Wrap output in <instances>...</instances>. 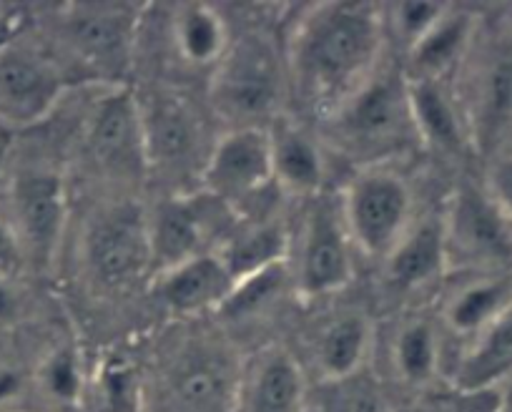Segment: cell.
I'll return each mask as SVG.
<instances>
[{
  "mask_svg": "<svg viewBox=\"0 0 512 412\" xmlns=\"http://www.w3.org/2000/svg\"><path fill=\"white\" fill-rule=\"evenodd\" d=\"M384 8L364 0L309 6L289 33L287 78L294 96L327 119L382 66Z\"/></svg>",
  "mask_w": 512,
  "mask_h": 412,
  "instance_id": "6da1fadb",
  "label": "cell"
},
{
  "mask_svg": "<svg viewBox=\"0 0 512 412\" xmlns=\"http://www.w3.org/2000/svg\"><path fill=\"white\" fill-rule=\"evenodd\" d=\"M327 134L342 154L362 166H382L390 156L420 144L405 68L379 66L354 96L327 116Z\"/></svg>",
  "mask_w": 512,
  "mask_h": 412,
  "instance_id": "7a4b0ae2",
  "label": "cell"
},
{
  "mask_svg": "<svg viewBox=\"0 0 512 412\" xmlns=\"http://www.w3.org/2000/svg\"><path fill=\"white\" fill-rule=\"evenodd\" d=\"M289 88L287 61L269 36L259 31L231 38L209 78L214 114L229 129H267L282 116Z\"/></svg>",
  "mask_w": 512,
  "mask_h": 412,
  "instance_id": "3957f363",
  "label": "cell"
},
{
  "mask_svg": "<svg viewBox=\"0 0 512 412\" xmlns=\"http://www.w3.org/2000/svg\"><path fill=\"white\" fill-rule=\"evenodd\" d=\"M342 217L354 249L372 259H387L412 222V191L390 166H362L344 186Z\"/></svg>",
  "mask_w": 512,
  "mask_h": 412,
  "instance_id": "277c9868",
  "label": "cell"
},
{
  "mask_svg": "<svg viewBox=\"0 0 512 412\" xmlns=\"http://www.w3.org/2000/svg\"><path fill=\"white\" fill-rule=\"evenodd\" d=\"M154 277L189 259L211 254L229 239L239 217L231 206L199 189L171 194L146 212Z\"/></svg>",
  "mask_w": 512,
  "mask_h": 412,
  "instance_id": "5b68a950",
  "label": "cell"
},
{
  "mask_svg": "<svg viewBox=\"0 0 512 412\" xmlns=\"http://www.w3.org/2000/svg\"><path fill=\"white\" fill-rule=\"evenodd\" d=\"M447 269L472 274H505L512 264V224L485 186L462 184L442 212Z\"/></svg>",
  "mask_w": 512,
  "mask_h": 412,
  "instance_id": "8992f818",
  "label": "cell"
},
{
  "mask_svg": "<svg viewBox=\"0 0 512 412\" xmlns=\"http://www.w3.org/2000/svg\"><path fill=\"white\" fill-rule=\"evenodd\" d=\"M199 181L201 189L231 206L236 217L254 214L269 191H279L267 129H226L211 146Z\"/></svg>",
  "mask_w": 512,
  "mask_h": 412,
  "instance_id": "52a82bcc",
  "label": "cell"
},
{
  "mask_svg": "<svg viewBox=\"0 0 512 412\" xmlns=\"http://www.w3.org/2000/svg\"><path fill=\"white\" fill-rule=\"evenodd\" d=\"M292 254V282L304 297H327L352 282L354 244L339 201L324 199L322 194L314 196L304 214L297 249H289V257Z\"/></svg>",
  "mask_w": 512,
  "mask_h": 412,
  "instance_id": "ba28073f",
  "label": "cell"
},
{
  "mask_svg": "<svg viewBox=\"0 0 512 412\" xmlns=\"http://www.w3.org/2000/svg\"><path fill=\"white\" fill-rule=\"evenodd\" d=\"M86 259L93 277L111 289H128L154 274L144 206L121 201L103 209L88 227Z\"/></svg>",
  "mask_w": 512,
  "mask_h": 412,
  "instance_id": "9c48e42d",
  "label": "cell"
},
{
  "mask_svg": "<svg viewBox=\"0 0 512 412\" xmlns=\"http://www.w3.org/2000/svg\"><path fill=\"white\" fill-rule=\"evenodd\" d=\"M73 53L108 86H121L139 38V8L118 3H76L63 11Z\"/></svg>",
  "mask_w": 512,
  "mask_h": 412,
  "instance_id": "30bf717a",
  "label": "cell"
},
{
  "mask_svg": "<svg viewBox=\"0 0 512 412\" xmlns=\"http://www.w3.org/2000/svg\"><path fill=\"white\" fill-rule=\"evenodd\" d=\"M86 151L93 164L118 181L149 174L139 98L126 86H108L86 121Z\"/></svg>",
  "mask_w": 512,
  "mask_h": 412,
  "instance_id": "8fae6325",
  "label": "cell"
},
{
  "mask_svg": "<svg viewBox=\"0 0 512 412\" xmlns=\"http://www.w3.org/2000/svg\"><path fill=\"white\" fill-rule=\"evenodd\" d=\"M241 370L221 345L191 342L166 372L171 412H236Z\"/></svg>",
  "mask_w": 512,
  "mask_h": 412,
  "instance_id": "7c38bea8",
  "label": "cell"
},
{
  "mask_svg": "<svg viewBox=\"0 0 512 412\" xmlns=\"http://www.w3.org/2000/svg\"><path fill=\"white\" fill-rule=\"evenodd\" d=\"M139 106L149 171L156 169L169 176L196 174L201 179L214 144H204V129L191 106L169 93H156L144 101L139 98Z\"/></svg>",
  "mask_w": 512,
  "mask_h": 412,
  "instance_id": "4fadbf2b",
  "label": "cell"
},
{
  "mask_svg": "<svg viewBox=\"0 0 512 412\" xmlns=\"http://www.w3.org/2000/svg\"><path fill=\"white\" fill-rule=\"evenodd\" d=\"M13 232L23 257L48 267L66 229V186L56 171L26 169L13 181Z\"/></svg>",
  "mask_w": 512,
  "mask_h": 412,
  "instance_id": "5bb4252c",
  "label": "cell"
},
{
  "mask_svg": "<svg viewBox=\"0 0 512 412\" xmlns=\"http://www.w3.org/2000/svg\"><path fill=\"white\" fill-rule=\"evenodd\" d=\"M66 81L53 63L21 51H0V126H31L51 114Z\"/></svg>",
  "mask_w": 512,
  "mask_h": 412,
  "instance_id": "9a60e30c",
  "label": "cell"
},
{
  "mask_svg": "<svg viewBox=\"0 0 512 412\" xmlns=\"http://www.w3.org/2000/svg\"><path fill=\"white\" fill-rule=\"evenodd\" d=\"M304 407V370L284 347H267L241 370L236 412H304Z\"/></svg>",
  "mask_w": 512,
  "mask_h": 412,
  "instance_id": "2e32d148",
  "label": "cell"
},
{
  "mask_svg": "<svg viewBox=\"0 0 512 412\" xmlns=\"http://www.w3.org/2000/svg\"><path fill=\"white\" fill-rule=\"evenodd\" d=\"M236 282L219 254H201L154 277V292L169 312L196 317L219 312L229 302Z\"/></svg>",
  "mask_w": 512,
  "mask_h": 412,
  "instance_id": "e0dca14e",
  "label": "cell"
},
{
  "mask_svg": "<svg viewBox=\"0 0 512 412\" xmlns=\"http://www.w3.org/2000/svg\"><path fill=\"white\" fill-rule=\"evenodd\" d=\"M274 184L282 194L314 199L324 184L327 164L317 139L297 121L279 116L267 126Z\"/></svg>",
  "mask_w": 512,
  "mask_h": 412,
  "instance_id": "ac0fdd59",
  "label": "cell"
},
{
  "mask_svg": "<svg viewBox=\"0 0 512 412\" xmlns=\"http://www.w3.org/2000/svg\"><path fill=\"white\" fill-rule=\"evenodd\" d=\"M512 375V307L505 309L490 327L472 337L462 352L452 385L462 395L492 392Z\"/></svg>",
  "mask_w": 512,
  "mask_h": 412,
  "instance_id": "d6986e66",
  "label": "cell"
},
{
  "mask_svg": "<svg viewBox=\"0 0 512 412\" xmlns=\"http://www.w3.org/2000/svg\"><path fill=\"white\" fill-rule=\"evenodd\" d=\"M384 264H387V279L405 292L425 287V284L442 277L447 269L442 214L420 224H412L410 232L402 237L395 252L384 259Z\"/></svg>",
  "mask_w": 512,
  "mask_h": 412,
  "instance_id": "ffe728a7",
  "label": "cell"
},
{
  "mask_svg": "<svg viewBox=\"0 0 512 412\" xmlns=\"http://www.w3.org/2000/svg\"><path fill=\"white\" fill-rule=\"evenodd\" d=\"M407 83L420 144L435 146L445 154H462L470 146V131L442 81L407 76Z\"/></svg>",
  "mask_w": 512,
  "mask_h": 412,
  "instance_id": "44dd1931",
  "label": "cell"
},
{
  "mask_svg": "<svg viewBox=\"0 0 512 412\" xmlns=\"http://www.w3.org/2000/svg\"><path fill=\"white\" fill-rule=\"evenodd\" d=\"M289 234L282 224L274 219H256L246 227L236 224L224 244L216 249L224 267L229 269L234 282L254 277V274L272 269L277 264H287L289 257Z\"/></svg>",
  "mask_w": 512,
  "mask_h": 412,
  "instance_id": "7402d4cb",
  "label": "cell"
},
{
  "mask_svg": "<svg viewBox=\"0 0 512 412\" xmlns=\"http://www.w3.org/2000/svg\"><path fill=\"white\" fill-rule=\"evenodd\" d=\"M512 307L510 274H477V279L462 284L445 304V325L455 335L472 337L490 327L497 317Z\"/></svg>",
  "mask_w": 512,
  "mask_h": 412,
  "instance_id": "603a6c76",
  "label": "cell"
},
{
  "mask_svg": "<svg viewBox=\"0 0 512 412\" xmlns=\"http://www.w3.org/2000/svg\"><path fill=\"white\" fill-rule=\"evenodd\" d=\"M472 36H475V18L467 11L450 6L437 26L415 48L407 51L410 63L405 73L410 78L442 81L465 58Z\"/></svg>",
  "mask_w": 512,
  "mask_h": 412,
  "instance_id": "cb8c5ba5",
  "label": "cell"
},
{
  "mask_svg": "<svg viewBox=\"0 0 512 412\" xmlns=\"http://www.w3.org/2000/svg\"><path fill=\"white\" fill-rule=\"evenodd\" d=\"M512 124V56H500L480 73L472 116L467 121L470 144L490 151Z\"/></svg>",
  "mask_w": 512,
  "mask_h": 412,
  "instance_id": "d4e9b609",
  "label": "cell"
},
{
  "mask_svg": "<svg viewBox=\"0 0 512 412\" xmlns=\"http://www.w3.org/2000/svg\"><path fill=\"white\" fill-rule=\"evenodd\" d=\"M171 41L181 61L194 68L214 71L229 48L231 33L216 8L189 3V6L176 8L174 21H171Z\"/></svg>",
  "mask_w": 512,
  "mask_h": 412,
  "instance_id": "484cf974",
  "label": "cell"
},
{
  "mask_svg": "<svg viewBox=\"0 0 512 412\" xmlns=\"http://www.w3.org/2000/svg\"><path fill=\"white\" fill-rule=\"evenodd\" d=\"M372 327L364 315L349 312L324 327L317 342V365L327 380H347L367 360Z\"/></svg>",
  "mask_w": 512,
  "mask_h": 412,
  "instance_id": "4316f807",
  "label": "cell"
},
{
  "mask_svg": "<svg viewBox=\"0 0 512 412\" xmlns=\"http://www.w3.org/2000/svg\"><path fill=\"white\" fill-rule=\"evenodd\" d=\"M395 370L412 387L430 385L440 367V335L430 320L405 322L395 337Z\"/></svg>",
  "mask_w": 512,
  "mask_h": 412,
  "instance_id": "83f0119b",
  "label": "cell"
},
{
  "mask_svg": "<svg viewBox=\"0 0 512 412\" xmlns=\"http://www.w3.org/2000/svg\"><path fill=\"white\" fill-rule=\"evenodd\" d=\"M450 6L445 3H427V0H400L395 6L384 8L387 33H395L405 51L415 48L432 28L437 26Z\"/></svg>",
  "mask_w": 512,
  "mask_h": 412,
  "instance_id": "f1b7e54d",
  "label": "cell"
},
{
  "mask_svg": "<svg viewBox=\"0 0 512 412\" xmlns=\"http://www.w3.org/2000/svg\"><path fill=\"white\" fill-rule=\"evenodd\" d=\"M38 382H41L43 392L61 405H73V402L81 400L83 367L78 352L73 347L53 350L41 365Z\"/></svg>",
  "mask_w": 512,
  "mask_h": 412,
  "instance_id": "f546056e",
  "label": "cell"
},
{
  "mask_svg": "<svg viewBox=\"0 0 512 412\" xmlns=\"http://www.w3.org/2000/svg\"><path fill=\"white\" fill-rule=\"evenodd\" d=\"M103 387H106V400L113 412H139L131 402H134L136 387L134 377L123 365H111L103 372Z\"/></svg>",
  "mask_w": 512,
  "mask_h": 412,
  "instance_id": "4dcf8cb0",
  "label": "cell"
},
{
  "mask_svg": "<svg viewBox=\"0 0 512 412\" xmlns=\"http://www.w3.org/2000/svg\"><path fill=\"white\" fill-rule=\"evenodd\" d=\"M485 189L492 196V201L500 206L507 222L512 224V156L492 161V166L487 169Z\"/></svg>",
  "mask_w": 512,
  "mask_h": 412,
  "instance_id": "1f68e13d",
  "label": "cell"
},
{
  "mask_svg": "<svg viewBox=\"0 0 512 412\" xmlns=\"http://www.w3.org/2000/svg\"><path fill=\"white\" fill-rule=\"evenodd\" d=\"M23 249L18 244L16 232L8 222L0 219V274H11L13 269H18L23 264Z\"/></svg>",
  "mask_w": 512,
  "mask_h": 412,
  "instance_id": "d6a6232c",
  "label": "cell"
},
{
  "mask_svg": "<svg viewBox=\"0 0 512 412\" xmlns=\"http://www.w3.org/2000/svg\"><path fill=\"white\" fill-rule=\"evenodd\" d=\"M21 13L16 8H3L0 6V51H6L11 38L16 36L21 28Z\"/></svg>",
  "mask_w": 512,
  "mask_h": 412,
  "instance_id": "836d02e7",
  "label": "cell"
},
{
  "mask_svg": "<svg viewBox=\"0 0 512 412\" xmlns=\"http://www.w3.org/2000/svg\"><path fill=\"white\" fill-rule=\"evenodd\" d=\"M18 315V297L13 287L8 284L6 274H0V325L11 322Z\"/></svg>",
  "mask_w": 512,
  "mask_h": 412,
  "instance_id": "e575fe53",
  "label": "cell"
},
{
  "mask_svg": "<svg viewBox=\"0 0 512 412\" xmlns=\"http://www.w3.org/2000/svg\"><path fill=\"white\" fill-rule=\"evenodd\" d=\"M21 390V377L8 370H0V402L11 400Z\"/></svg>",
  "mask_w": 512,
  "mask_h": 412,
  "instance_id": "d590c367",
  "label": "cell"
},
{
  "mask_svg": "<svg viewBox=\"0 0 512 412\" xmlns=\"http://www.w3.org/2000/svg\"><path fill=\"white\" fill-rule=\"evenodd\" d=\"M6 151H8V134L0 136V161L6 159Z\"/></svg>",
  "mask_w": 512,
  "mask_h": 412,
  "instance_id": "8d00e7d4",
  "label": "cell"
},
{
  "mask_svg": "<svg viewBox=\"0 0 512 412\" xmlns=\"http://www.w3.org/2000/svg\"><path fill=\"white\" fill-rule=\"evenodd\" d=\"M407 412H430V410H407Z\"/></svg>",
  "mask_w": 512,
  "mask_h": 412,
  "instance_id": "74e56055",
  "label": "cell"
}]
</instances>
